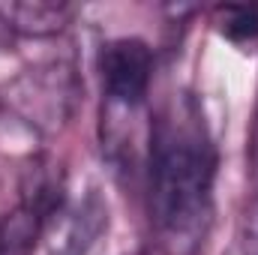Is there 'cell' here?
I'll return each mask as SVG.
<instances>
[{
	"mask_svg": "<svg viewBox=\"0 0 258 255\" xmlns=\"http://www.w3.org/2000/svg\"><path fill=\"white\" fill-rule=\"evenodd\" d=\"M216 150L201 105L174 93L150 126V213L171 255L192 252L210 219Z\"/></svg>",
	"mask_w": 258,
	"mask_h": 255,
	"instance_id": "cell-1",
	"label": "cell"
},
{
	"mask_svg": "<svg viewBox=\"0 0 258 255\" xmlns=\"http://www.w3.org/2000/svg\"><path fill=\"white\" fill-rule=\"evenodd\" d=\"M99 72L105 93L114 102L135 105L147 96L153 78V51L141 39H111L99 54Z\"/></svg>",
	"mask_w": 258,
	"mask_h": 255,
	"instance_id": "cell-2",
	"label": "cell"
},
{
	"mask_svg": "<svg viewBox=\"0 0 258 255\" xmlns=\"http://www.w3.org/2000/svg\"><path fill=\"white\" fill-rule=\"evenodd\" d=\"M48 186L39 183L36 192L27 195V201L21 207H15L12 213L0 216V255H30L39 234H42V222L51 213V195Z\"/></svg>",
	"mask_w": 258,
	"mask_h": 255,
	"instance_id": "cell-3",
	"label": "cell"
},
{
	"mask_svg": "<svg viewBox=\"0 0 258 255\" xmlns=\"http://www.w3.org/2000/svg\"><path fill=\"white\" fill-rule=\"evenodd\" d=\"M69 15L66 6H54V3H9L0 6V18L6 27H18L24 33H54L63 27V18Z\"/></svg>",
	"mask_w": 258,
	"mask_h": 255,
	"instance_id": "cell-4",
	"label": "cell"
},
{
	"mask_svg": "<svg viewBox=\"0 0 258 255\" xmlns=\"http://www.w3.org/2000/svg\"><path fill=\"white\" fill-rule=\"evenodd\" d=\"M213 24L231 42H252V39H258V3H228V6H216Z\"/></svg>",
	"mask_w": 258,
	"mask_h": 255,
	"instance_id": "cell-5",
	"label": "cell"
},
{
	"mask_svg": "<svg viewBox=\"0 0 258 255\" xmlns=\"http://www.w3.org/2000/svg\"><path fill=\"white\" fill-rule=\"evenodd\" d=\"M255 183H258V126H255ZM258 207V201H255Z\"/></svg>",
	"mask_w": 258,
	"mask_h": 255,
	"instance_id": "cell-6",
	"label": "cell"
}]
</instances>
